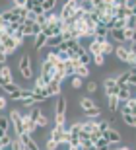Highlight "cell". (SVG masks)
I'll return each mask as SVG.
<instances>
[{"instance_id":"5b68a950","label":"cell","mask_w":136,"mask_h":150,"mask_svg":"<svg viewBox=\"0 0 136 150\" xmlns=\"http://www.w3.org/2000/svg\"><path fill=\"white\" fill-rule=\"evenodd\" d=\"M22 31H23V35H25V37H37V35L43 31V28H41V25H37V23H35V20H27V22L22 25Z\"/></svg>"},{"instance_id":"2e32d148","label":"cell","mask_w":136,"mask_h":150,"mask_svg":"<svg viewBox=\"0 0 136 150\" xmlns=\"http://www.w3.org/2000/svg\"><path fill=\"white\" fill-rule=\"evenodd\" d=\"M120 115H136V98L128 100L120 109Z\"/></svg>"},{"instance_id":"9c48e42d","label":"cell","mask_w":136,"mask_h":150,"mask_svg":"<svg viewBox=\"0 0 136 150\" xmlns=\"http://www.w3.org/2000/svg\"><path fill=\"white\" fill-rule=\"evenodd\" d=\"M54 74H56V68H54L53 64H49L47 61H43V67H41V76L45 78V82L51 84V82H53V78H54Z\"/></svg>"},{"instance_id":"277c9868","label":"cell","mask_w":136,"mask_h":150,"mask_svg":"<svg viewBox=\"0 0 136 150\" xmlns=\"http://www.w3.org/2000/svg\"><path fill=\"white\" fill-rule=\"evenodd\" d=\"M51 139L56 140L58 144L68 142V129H66V125H54V129L51 131Z\"/></svg>"},{"instance_id":"5bb4252c","label":"cell","mask_w":136,"mask_h":150,"mask_svg":"<svg viewBox=\"0 0 136 150\" xmlns=\"http://www.w3.org/2000/svg\"><path fill=\"white\" fill-rule=\"evenodd\" d=\"M117 98H119V101H128V100H132L134 96H132V88L128 86V84H125V86H120V90H119V94H117Z\"/></svg>"},{"instance_id":"e0dca14e","label":"cell","mask_w":136,"mask_h":150,"mask_svg":"<svg viewBox=\"0 0 136 150\" xmlns=\"http://www.w3.org/2000/svg\"><path fill=\"white\" fill-rule=\"evenodd\" d=\"M97 131H99V129H97V121L89 119V121H84V123H82V133L93 134V133H97Z\"/></svg>"},{"instance_id":"d590c367","label":"cell","mask_w":136,"mask_h":150,"mask_svg":"<svg viewBox=\"0 0 136 150\" xmlns=\"http://www.w3.org/2000/svg\"><path fill=\"white\" fill-rule=\"evenodd\" d=\"M92 62H93V64H97V67H103V64H105V55H95V57H92Z\"/></svg>"},{"instance_id":"d4e9b609","label":"cell","mask_w":136,"mask_h":150,"mask_svg":"<svg viewBox=\"0 0 136 150\" xmlns=\"http://www.w3.org/2000/svg\"><path fill=\"white\" fill-rule=\"evenodd\" d=\"M47 86H49V84L45 82V78L41 76V74H39V76L35 78V86H33V90H45Z\"/></svg>"},{"instance_id":"f1b7e54d","label":"cell","mask_w":136,"mask_h":150,"mask_svg":"<svg viewBox=\"0 0 136 150\" xmlns=\"http://www.w3.org/2000/svg\"><path fill=\"white\" fill-rule=\"evenodd\" d=\"M49 94L51 96H60V84L58 82H51L49 84Z\"/></svg>"},{"instance_id":"cb8c5ba5","label":"cell","mask_w":136,"mask_h":150,"mask_svg":"<svg viewBox=\"0 0 136 150\" xmlns=\"http://www.w3.org/2000/svg\"><path fill=\"white\" fill-rule=\"evenodd\" d=\"M41 6H43V10H45V12H54L56 0H41Z\"/></svg>"},{"instance_id":"52a82bcc","label":"cell","mask_w":136,"mask_h":150,"mask_svg":"<svg viewBox=\"0 0 136 150\" xmlns=\"http://www.w3.org/2000/svg\"><path fill=\"white\" fill-rule=\"evenodd\" d=\"M14 82V76H12V68L8 64H2L0 67V88H4L8 84Z\"/></svg>"},{"instance_id":"8992f818","label":"cell","mask_w":136,"mask_h":150,"mask_svg":"<svg viewBox=\"0 0 136 150\" xmlns=\"http://www.w3.org/2000/svg\"><path fill=\"white\" fill-rule=\"evenodd\" d=\"M103 90H105V96L107 98H111V96H117L119 94V82H117V78H105V82H103Z\"/></svg>"},{"instance_id":"30bf717a","label":"cell","mask_w":136,"mask_h":150,"mask_svg":"<svg viewBox=\"0 0 136 150\" xmlns=\"http://www.w3.org/2000/svg\"><path fill=\"white\" fill-rule=\"evenodd\" d=\"M115 55L119 59L120 62H130V49L126 47V45H119L117 49H115Z\"/></svg>"},{"instance_id":"7c38bea8","label":"cell","mask_w":136,"mask_h":150,"mask_svg":"<svg viewBox=\"0 0 136 150\" xmlns=\"http://www.w3.org/2000/svg\"><path fill=\"white\" fill-rule=\"evenodd\" d=\"M78 105H80V109L82 111H92V109H95V107H99L97 105V101H93L92 98H80L78 100Z\"/></svg>"},{"instance_id":"8fae6325","label":"cell","mask_w":136,"mask_h":150,"mask_svg":"<svg viewBox=\"0 0 136 150\" xmlns=\"http://www.w3.org/2000/svg\"><path fill=\"white\" fill-rule=\"evenodd\" d=\"M18 139L22 140V144L25 146V150H39V144H37V140L33 139L31 134H22V137H18Z\"/></svg>"},{"instance_id":"ba28073f","label":"cell","mask_w":136,"mask_h":150,"mask_svg":"<svg viewBox=\"0 0 136 150\" xmlns=\"http://www.w3.org/2000/svg\"><path fill=\"white\" fill-rule=\"evenodd\" d=\"M103 139L113 146V144H119L120 140H123V134H120V131H117V129L111 127L109 131H105V133H103Z\"/></svg>"},{"instance_id":"60d3db41","label":"cell","mask_w":136,"mask_h":150,"mask_svg":"<svg viewBox=\"0 0 136 150\" xmlns=\"http://www.w3.org/2000/svg\"><path fill=\"white\" fill-rule=\"evenodd\" d=\"M86 115L87 117H101V109H99V107H95V109H92V111H87Z\"/></svg>"},{"instance_id":"83f0119b","label":"cell","mask_w":136,"mask_h":150,"mask_svg":"<svg viewBox=\"0 0 136 150\" xmlns=\"http://www.w3.org/2000/svg\"><path fill=\"white\" fill-rule=\"evenodd\" d=\"M95 148H97V150H111V144H109L107 140H105L103 137H101V139H99L97 142H95Z\"/></svg>"},{"instance_id":"7402d4cb","label":"cell","mask_w":136,"mask_h":150,"mask_svg":"<svg viewBox=\"0 0 136 150\" xmlns=\"http://www.w3.org/2000/svg\"><path fill=\"white\" fill-rule=\"evenodd\" d=\"M119 98H117V96H111V98H107V109L111 113H115L117 111V109H119Z\"/></svg>"},{"instance_id":"f35d334b","label":"cell","mask_w":136,"mask_h":150,"mask_svg":"<svg viewBox=\"0 0 136 150\" xmlns=\"http://www.w3.org/2000/svg\"><path fill=\"white\" fill-rule=\"evenodd\" d=\"M47 125H49V119H47V117H45V113H43V115L37 119V127L43 129V127H47Z\"/></svg>"},{"instance_id":"44dd1931","label":"cell","mask_w":136,"mask_h":150,"mask_svg":"<svg viewBox=\"0 0 136 150\" xmlns=\"http://www.w3.org/2000/svg\"><path fill=\"white\" fill-rule=\"evenodd\" d=\"M47 41H49V37L45 33H39L37 37H35V41H33V49L35 51H41L43 47H47Z\"/></svg>"},{"instance_id":"1f68e13d","label":"cell","mask_w":136,"mask_h":150,"mask_svg":"<svg viewBox=\"0 0 136 150\" xmlns=\"http://www.w3.org/2000/svg\"><path fill=\"white\" fill-rule=\"evenodd\" d=\"M120 117H123L125 125H128V127H134V129H136V119H134V115H120Z\"/></svg>"},{"instance_id":"b9f144b4","label":"cell","mask_w":136,"mask_h":150,"mask_svg":"<svg viewBox=\"0 0 136 150\" xmlns=\"http://www.w3.org/2000/svg\"><path fill=\"white\" fill-rule=\"evenodd\" d=\"M6 105H8V98L6 96H0V111L6 109Z\"/></svg>"},{"instance_id":"d6986e66","label":"cell","mask_w":136,"mask_h":150,"mask_svg":"<svg viewBox=\"0 0 136 150\" xmlns=\"http://www.w3.org/2000/svg\"><path fill=\"white\" fill-rule=\"evenodd\" d=\"M109 39H113V41H117V43H126L125 29H111V31H109Z\"/></svg>"},{"instance_id":"3957f363","label":"cell","mask_w":136,"mask_h":150,"mask_svg":"<svg viewBox=\"0 0 136 150\" xmlns=\"http://www.w3.org/2000/svg\"><path fill=\"white\" fill-rule=\"evenodd\" d=\"M8 117H10V123H12V127H14V133H16V137H22V134H25V127H23V115L20 113V109H12Z\"/></svg>"},{"instance_id":"484cf974","label":"cell","mask_w":136,"mask_h":150,"mask_svg":"<svg viewBox=\"0 0 136 150\" xmlns=\"http://www.w3.org/2000/svg\"><path fill=\"white\" fill-rule=\"evenodd\" d=\"M111 127H113V125H111V121H109V119H101V121H97V129L101 131V133L109 131Z\"/></svg>"},{"instance_id":"ab89813d","label":"cell","mask_w":136,"mask_h":150,"mask_svg":"<svg viewBox=\"0 0 136 150\" xmlns=\"http://www.w3.org/2000/svg\"><path fill=\"white\" fill-rule=\"evenodd\" d=\"M128 86H130V88H136V72H132L130 70V76H128Z\"/></svg>"},{"instance_id":"7a4b0ae2","label":"cell","mask_w":136,"mask_h":150,"mask_svg":"<svg viewBox=\"0 0 136 150\" xmlns=\"http://www.w3.org/2000/svg\"><path fill=\"white\" fill-rule=\"evenodd\" d=\"M18 68H20V74L25 80H33V67H31V55L29 53L22 55V59L18 61Z\"/></svg>"},{"instance_id":"9a60e30c","label":"cell","mask_w":136,"mask_h":150,"mask_svg":"<svg viewBox=\"0 0 136 150\" xmlns=\"http://www.w3.org/2000/svg\"><path fill=\"white\" fill-rule=\"evenodd\" d=\"M89 55L95 57V55H103V41H97V39H92V43L87 47Z\"/></svg>"},{"instance_id":"ee69618b","label":"cell","mask_w":136,"mask_h":150,"mask_svg":"<svg viewBox=\"0 0 136 150\" xmlns=\"http://www.w3.org/2000/svg\"><path fill=\"white\" fill-rule=\"evenodd\" d=\"M93 150H97V148H93Z\"/></svg>"},{"instance_id":"4dcf8cb0","label":"cell","mask_w":136,"mask_h":150,"mask_svg":"<svg viewBox=\"0 0 136 150\" xmlns=\"http://www.w3.org/2000/svg\"><path fill=\"white\" fill-rule=\"evenodd\" d=\"M8 57H10V55H8V51L4 49V45H0V67H2V64H8V62H6V61H8Z\"/></svg>"},{"instance_id":"ac0fdd59","label":"cell","mask_w":136,"mask_h":150,"mask_svg":"<svg viewBox=\"0 0 136 150\" xmlns=\"http://www.w3.org/2000/svg\"><path fill=\"white\" fill-rule=\"evenodd\" d=\"M93 39H97V41H107L109 39V28L103 25V23H99L97 28H95V37Z\"/></svg>"},{"instance_id":"ffe728a7","label":"cell","mask_w":136,"mask_h":150,"mask_svg":"<svg viewBox=\"0 0 136 150\" xmlns=\"http://www.w3.org/2000/svg\"><path fill=\"white\" fill-rule=\"evenodd\" d=\"M33 98V88L31 90H25V88H22L20 92H18L16 96H12V100H20V101H25V100H31Z\"/></svg>"},{"instance_id":"d6a6232c","label":"cell","mask_w":136,"mask_h":150,"mask_svg":"<svg viewBox=\"0 0 136 150\" xmlns=\"http://www.w3.org/2000/svg\"><path fill=\"white\" fill-rule=\"evenodd\" d=\"M58 142H56V140H53V139H51V137H49V139H47V142H45V150H56V148H58Z\"/></svg>"},{"instance_id":"836d02e7","label":"cell","mask_w":136,"mask_h":150,"mask_svg":"<svg viewBox=\"0 0 136 150\" xmlns=\"http://www.w3.org/2000/svg\"><path fill=\"white\" fill-rule=\"evenodd\" d=\"M8 127H10V117H4V115H0V129L8 133Z\"/></svg>"},{"instance_id":"7bdbcfd3","label":"cell","mask_w":136,"mask_h":150,"mask_svg":"<svg viewBox=\"0 0 136 150\" xmlns=\"http://www.w3.org/2000/svg\"><path fill=\"white\" fill-rule=\"evenodd\" d=\"M111 150H132V148H130V146H117V148L111 146Z\"/></svg>"},{"instance_id":"74e56055","label":"cell","mask_w":136,"mask_h":150,"mask_svg":"<svg viewBox=\"0 0 136 150\" xmlns=\"http://www.w3.org/2000/svg\"><path fill=\"white\" fill-rule=\"evenodd\" d=\"M84 84H82V78L80 76H72V88L74 90H80Z\"/></svg>"},{"instance_id":"e575fe53","label":"cell","mask_w":136,"mask_h":150,"mask_svg":"<svg viewBox=\"0 0 136 150\" xmlns=\"http://www.w3.org/2000/svg\"><path fill=\"white\" fill-rule=\"evenodd\" d=\"M113 53V43H111V39L103 41V55H111Z\"/></svg>"},{"instance_id":"6da1fadb","label":"cell","mask_w":136,"mask_h":150,"mask_svg":"<svg viewBox=\"0 0 136 150\" xmlns=\"http://www.w3.org/2000/svg\"><path fill=\"white\" fill-rule=\"evenodd\" d=\"M66 109H68V96H58L56 105H54V121L56 125H64V117H66Z\"/></svg>"},{"instance_id":"603a6c76","label":"cell","mask_w":136,"mask_h":150,"mask_svg":"<svg viewBox=\"0 0 136 150\" xmlns=\"http://www.w3.org/2000/svg\"><path fill=\"white\" fill-rule=\"evenodd\" d=\"M20 90H22V88H20V86H18L16 82H12V84H8V86H4V92H6L8 96H10V98H12V96H16L18 92H20Z\"/></svg>"},{"instance_id":"f546056e","label":"cell","mask_w":136,"mask_h":150,"mask_svg":"<svg viewBox=\"0 0 136 150\" xmlns=\"http://www.w3.org/2000/svg\"><path fill=\"white\" fill-rule=\"evenodd\" d=\"M76 76H80L82 80H84V78H87V76H89V67H84V64H82V67L76 70Z\"/></svg>"},{"instance_id":"4316f807","label":"cell","mask_w":136,"mask_h":150,"mask_svg":"<svg viewBox=\"0 0 136 150\" xmlns=\"http://www.w3.org/2000/svg\"><path fill=\"white\" fill-rule=\"evenodd\" d=\"M68 133H72V134H78V137H80V133H82V123H80V121L72 123L70 127H68Z\"/></svg>"},{"instance_id":"8d00e7d4","label":"cell","mask_w":136,"mask_h":150,"mask_svg":"<svg viewBox=\"0 0 136 150\" xmlns=\"http://www.w3.org/2000/svg\"><path fill=\"white\" fill-rule=\"evenodd\" d=\"M86 90H87V94H95V92H97V82L89 80V82L86 84Z\"/></svg>"},{"instance_id":"4fadbf2b","label":"cell","mask_w":136,"mask_h":150,"mask_svg":"<svg viewBox=\"0 0 136 150\" xmlns=\"http://www.w3.org/2000/svg\"><path fill=\"white\" fill-rule=\"evenodd\" d=\"M23 127H25V134H35V131H37V123L33 121L31 119V115H29V113H27V115H23Z\"/></svg>"}]
</instances>
